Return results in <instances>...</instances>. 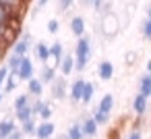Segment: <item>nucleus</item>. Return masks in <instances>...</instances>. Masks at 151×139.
Instances as JSON below:
<instances>
[{"label":"nucleus","mask_w":151,"mask_h":139,"mask_svg":"<svg viewBox=\"0 0 151 139\" xmlns=\"http://www.w3.org/2000/svg\"><path fill=\"white\" fill-rule=\"evenodd\" d=\"M139 93L145 96V98L151 96V75H149V73H145V75L139 79Z\"/></svg>","instance_id":"nucleus-18"},{"label":"nucleus","mask_w":151,"mask_h":139,"mask_svg":"<svg viewBox=\"0 0 151 139\" xmlns=\"http://www.w3.org/2000/svg\"><path fill=\"white\" fill-rule=\"evenodd\" d=\"M2 96H4V93H2V89H0V102H2Z\"/></svg>","instance_id":"nucleus-40"},{"label":"nucleus","mask_w":151,"mask_h":139,"mask_svg":"<svg viewBox=\"0 0 151 139\" xmlns=\"http://www.w3.org/2000/svg\"><path fill=\"white\" fill-rule=\"evenodd\" d=\"M46 29H48V33L56 35V33H58V29H60V23H58L56 19H50V21H48V25H46Z\"/></svg>","instance_id":"nucleus-30"},{"label":"nucleus","mask_w":151,"mask_h":139,"mask_svg":"<svg viewBox=\"0 0 151 139\" xmlns=\"http://www.w3.org/2000/svg\"><path fill=\"white\" fill-rule=\"evenodd\" d=\"M73 4H75V0H58V11L60 13H66Z\"/></svg>","instance_id":"nucleus-31"},{"label":"nucleus","mask_w":151,"mask_h":139,"mask_svg":"<svg viewBox=\"0 0 151 139\" xmlns=\"http://www.w3.org/2000/svg\"><path fill=\"white\" fill-rule=\"evenodd\" d=\"M126 139H143V133H141V129H132L130 133H128V137Z\"/></svg>","instance_id":"nucleus-34"},{"label":"nucleus","mask_w":151,"mask_h":139,"mask_svg":"<svg viewBox=\"0 0 151 139\" xmlns=\"http://www.w3.org/2000/svg\"><path fill=\"white\" fill-rule=\"evenodd\" d=\"M79 2H81L83 7H91V2H93V0H79Z\"/></svg>","instance_id":"nucleus-38"},{"label":"nucleus","mask_w":151,"mask_h":139,"mask_svg":"<svg viewBox=\"0 0 151 139\" xmlns=\"http://www.w3.org/2000/svg\"><path fill=\"white\" fill-rule=\"evenodd\" d=\"M93 93H95V85H93L91 81H85V85H83V93H81L79 104L89 106V104H91V100H93Z\"/></svg>","instance_id":"nucleus-16"},{"label":"nucleus","mask_w":151,"mask_h":139,"mask_svg":"<svg viewBox=\"0 0 151 139\" xmlns=\"http://www.w3.org/2000/svg\"><path fill=\"white\" fill-rule=\"evenodd\" d=\"M147 108H149V98H145L141 93H134V98H132V112L141 118V116H145Z\"/></svg>","instance_id":"nucleus-8"},{"label":"nucleus","mask_w":151,"mask_h":139,"mask_svg":"<svg viewBox=\"0 0 151 139\" xmlns=\"http://www.w3.org/2000/svg\"><path fill=\"white\" fill-rule=\"evenodd\" d=\"M33 54H35V58L44 64V62H48L50 60V50H48V44H44V42H37L35 46H33Z\"/></svg>","instance_id":"nucleus-15"},{"label":"nucleus","mask_w":151,"mask_h":139,"mask_svg":"<svg viewBox=\"0 0 151 139\" xmlns=\"http://www.w3.org/2000/svg\"><path fill=\"white\" fill-rule=\"evenodd\" d=\"M141 33H143L145 40H151V17L143 19V23H141Z\"/></svg>","instance_id":"nucleus-28"},{"label":"nucleus","mask_w":151,"mask_h":139,"mask_svg":"<svg viewBox=\"0 0 151 139\" xmlns=\"http://www.w3.org/2000/svg\"><path fill=\"white\" fill-rule=\"evenodd\" d=\"M0 4L6 7V9H11V11H21L27 2H25V0H0Z\"/></svg>","instance_id":"nucleus-24"},{"label":"nucleus","mask_w":151,"mask_h":139,"mask_svg":"<svg viewBox=\"0 0 151 139\" xmlns=\"http://www.w3.org/2000/svg\"><path fill=\"white\" fill-rule=\"evenodd\" d=\"M23 135H33V131H35V118L31 116V118H27V120H23L21 122V129H19Z\"/></svg>","instance_id":"nucleus-25"},{"label":"nucleus","mask_w":151,"mask_h":139,"mask_svg":"<svg viewBox=\"0 0 151 139\" xmlns=\"http://www.w3.org/2000/svg\"><path fill=\"white\" fill-rule=\"evenodd\" d=\"M35 75V69H33V60L25 54V56H21V62H19V67H17V81H27V79H31Z\"/></svg>","instance_id":"nucleus-5"},{"label":"nucleus","mask_w":151,"mask_h":139,"mask_svg":"<svg viewBox=\"0 0 151 139\" xmlns=\"http://www.w3.org/2000/svg\"><path fill=\"white\" fill-rule=\"evenodd\" d=\"M25 83H27V93H29L31 98H42V96H44V87H46V85H44L35 75H33L31 79H27Z\"/></svg>","instance_id":"nucleus-10"},{"label":"nucleus","mask_w":151,"mask_h":139,"mask_svg":"<svg viewBox=\"0 0 151 139\" xmlns=\"http://www.w3.org/2000/svg\"><path fill=\"white\" fill-rule=\"evenodd\" d=\"M17 129V122L13 120V118H4V120H0V137H6V135H11L13 131Z\"/></svg>","instance_id":"nucleus-20"},{"label":"nucleus","mask_w":151,"mask_h":139,"mask_svg":"<svg viewBox=\"0 0 151 139\" xmlns=\"http://www.w3.org/2000/svg\"><path fill=\"white\" fill-rule=\"evenodd\" d=\"M48 2H50V0H37V4H35V9H33V15H37V13H40Z\"/></svg>","instance_id":"nucleus-36"},{"label":"nucleus","mask_w":151,"mask_h":139,"mask_svg":"<svg viewBox=\"0 0 151 139\" xmlns=\"http://www.w3.org/2000/svg\"><path fill=\"white\" fill-rule=\"evenodd\" d=\"M95 110H99V112H104V114H112V110H114V96H112V93L101 96V100L97 102V108H95Z\"/></svg>","instance_id":"nucleus-14"},{"label":"nucleus","mask_w":151,"mask_h":139,"mask_svg":"<svg viewBox=\"0 0 151 139\" xmlns=\"http://www.w3.org/2000/svg\"><path fill=\"white\" fill-rule=\"evenodd\" d=\"M91 118L97 122V127H101V125H108V122H110V114H104V112H99V110H93Z\"/></svg>","instance_id":"nucleus-27"},{"label":"nucleus","mask_w":151,"mask_h":139,"mask_svg":"<svg viewBox=\"0 0 151 139\" xmlns=\"http://www.w3.org/2000/svg\"><path fill=\"white\" fill-rule=\"evenodd\" d=\"M70 33H73L75 38H81V35L85 33V19H83L81 15H75V17L70 19Z\"/></svg>","instance_id":"nucleus-13"},{"label":"nucleus","mask_w":151,"mask_h":139,"mask_svg":"<svg viewBox=\"0 0 151 139\" xmlns=\"http://www.w3.org/2000/svg\"><path fill=\"white\" fill-rule=\"evenodd\" d=\"M58 139H68V137H66V135H60V137H58Z\"/></svg>","instance_id":"nucleus-39"},{"label":"nucleus","mask_w":151,"mask_h":139,"mask_svg":"<svg viewBox=\"0 0 151 139\" xmlns=\"http://www.w3.org/2000/svg\"><path fill=\"white\" fill-rule=\"evenodd\" d=\"M97 77H99L101 81H110V79L114 77V62L101 60V62L97 64Z\"/></svg>","instance_id":"nucleus-12"},{"label":"nucleus","mask_w":151,"mask_h":139,"mask_svg":"<svg viewBox=\"0 0 151 139\" xmlns=\"http://www.w3.org/2000/svg\"><path fill=\"white\" fill-rule=\"evenodd\" d=\"M48 85H50V96H52V100H64V98H66V91H68V81H66V77L56 75Z\"/></svg>","instance_id":"nucleus-2"},{"label":"nucleus","mask_w":151,"mask_h":139,"mask_svg":"<svg viewBox=\"0 0 151 139\" xmlns=\"http://www.w3.org/2000/svg\"><path fill=\"white\" fill-rule=\"evenodd\" d=\"M19 62H21V56H17V54H11V56H9V60H6V67H9V71H17Z\"/></svg>","instance_id":"nucleus-29"},{"label":"nucleus","mask_w":151,"mask_h":139,"mask_svg":"<svg viewBox=\"0 0 151 139\" xmlns=\"http://www.w3.org/2000/svg\"><path fill=\"white\" fill-rule=\"evenodd\" d=\"M23 137H25V135H23V133H21L19 129H15V131H13L11 135H6L4 139H23Z\"/></svg>","instance_id":"nucleus-35"},{"label":"nucleus","mask_w":151,"mask_h":139,"mask_svg":"<svg viewBox=\"0 0 151 139\" xmlns=\"http://www.w3.org/2000/svg\"><path fill=\"white\" fill-rule=\"evenodd\" d=\"M0 139H2V137H0Z\"/></svg>","instance_id":"nucleus-41"},{"label":"nucleus","mask_w":151,"mask_h":139,"mask_svg":"<svg viewBox=\"0 0 151 139\" xmlns=\"http://www.w3.org/2000/svg\"><path fill=\"white\" fill-rule=\"evenodd\" d=\"M134 60H137V54H134V52H128V54H126V64H132Z\"/></svg>","instance_id":"nucleus-37"},{"label":"nucleus","mask_w":151,"mask_h":139,"mask_svg":"<svg viewBox=\"0 0 151 139\" xmlns=\"http://www.w3.org/2000/svg\"><path fill=\"white\" fill-rule=\"evenodd\" d=\"M31 50V33L23 31L11 46V54H17V56H25L27 52Z\"/></svg>","instance_id":"nucleus-4"},{"label":"nucleus","mask_w":151,"mask_h":139,"mask_svg":"<svg viewBox=\"0 0 151 139\" xmlns=\"http://www.w3.org/2000/svg\"><path fill=\"white\" fill-rule=\"evenodd\" d=\"M58 69H60V73H62V77H66L68 79V75H73V71H75V58H73V54H62V58H60V62H58Z\"/></svg>","instance_id":"nucleus-9"},{"label":"nucleus","mask_w":151,"mask_h":139,"mask_svg":"<svg viewBox=\"0 0 151 139\" xmlns=\"http://www.w3.org/2000/svg\"><path fill=\"white\" fill-rule=\"evenodd\" d=\"M81 125V131H83V137L85 139H91V137H95L97 135V131H99V127H97V122L91 118V116H87L83 122H79Z\"/></svg>","instance_id":"nucleus-11"},{"label":"nucleus","mask_w":151,"mask_h":139,"mask_svg":"<svg viewBox=\"0 0 151 139\" xmlns=\"http://www.w3.org/2000/svg\"><path fill=\"white\" fill-rule=\"evenodd\" d=\"M17 13H21V11H11V9H6V7L0 4V29L6 27V25L11 23V19H13Z\"/></svg>","instance_id":"nucleus-19"},{"label":"nucleus","mask_w":151,"mask_h":139,"mask_svg":"<svg viewBox=\"0 0 151 139\" xmlns=\"http://www.w3.org/2000/svg\"><path fill=\"white\" fill-rule=\"evenodd\" d=\"M6 75H9V67L2 64V67H0V89H2V83H4V79H6Z\"/></svg>","instance_id":"nucleus-33"},{"label":"nucleus","mask_w":151,"mask_h":139,"mask_svg":"<svg viewBox=\"0 0 151 139\" xmlns=\"http://www.w3.org/2000/svg\"><path fill=\"white\" fill-rule=\"evenodd\" d=\"M48 50H50V58H54V62H56V67H58V62H60V58H62V54H64V46H62L60 42H54L52 46H48Z\"/></svg>","instance_id":"nucleus-21"},{"label":"nucleus","mask_w":151,"mask_h":139,"mask_svg":"<svg viewBox=\"0 0 151 139\" xmlns=\"http://www.w3.org/2000/svg\"><path fill=\"white\" fill-rule=\"evenodd\" d=\"M83 85H85V79H83V77H79V79H75V81L70 83V87H68V91H66V96L70 98V102L79 104L81 93H83Z\"/></svg>","instance_id":"nucleus-7"},{"label":"nucleus","mask_w":151,"mask_h":139,"mask_svg":"<svg viewBox=\"0 0 151 139\" xmlns=\"http://www.w3.org/2000/svg\"><path fill=\"white\" fill-rule=\"evenodd\" d=\"M91 54H93V44H91V38L87 33H83L81 38H77V46H75V71H85V67L89 64L91 60Z\"/></svg>","instance_id":"nucleus-1"},{"label":"nucleus","mask_w":151,"mask_h":139,"mask_svg":"<svg viewBox=\"0 0 151 139\" xmlns=\"http://www.w3.org/2000/svg\"><path fill=\"white\" fill-rule=\"evenodd\" d=\"M54 77H56V67H50L48 62H44V69H42V75H40L37 79H40V81H42L44 85H48V83H50V81H52Z\"/></svg>","instance_id":"nucleus-17"},{"label":"nucleus","mask_w":151,"mask_h":139,"mask_svg":"<svg viewBox=\"0 0 151 139\" xmlns=\"http://www.w3.org/2000/svg\"><path fill=\"white\" fill-rule=\"evenodd\" d=\"M56 133V125L52 120H42V122H35V131H33V137L35 139H52Z\"/></svg>","instance_id":"nucleus-6"},{"label":"nucleus","mask_w":151,"mask_h":139,"mask_svg":"<svg viewBox=\"0 0 151 139\" xmlns=\"http://www.w3.org/2000/svg\"><path fill=\"white\" fill-rule=\"evenodd\" d=\"M68 139H85L83 137V131H81V125L79 122H73L68 129H66V133H64Z\"/></svg>","instance_id":"nucleus-22"},{"label":"nucleus","mask_w":151,"mask_h":139,"mask_svg":"<svg viewBox=\"0 0 151 139\" xmlns=\"http://www.w3.org/2000/svg\"><path fill=\"white\" fill-rule=\"evenodd\" d=\"M104 0H93V2H91V7H93V11L95 13H104Z\"/></svg>","instance_id":"nucleus-32"},{"label":"nucleus","mask_w":151,"mask_h":139,"mask_svg":"<svg viewBox=\"0 0 151 139\" xmlns=\"http://www.w3.org/2000/svg\"><path fill=\"white\" fill-rule=\"evenodd\" d=\"M101 33L106 38H114L118 33V17L112 11H106L101 17Z\"/></svg>","instance_id":"nucleus-3"},{"label":"nucleus","mask_w":151,"mask_h":139,"mask_svg":"<svg viewBox=\"0 0 151 139\" xmlns=\"http://www.w3.org/2000/svg\"><path fill=\"white\" fill-rule=\"evenodd\" d=\"M27 104H31V96H29V93H19V96L15 98V104H13V108L17 110V108H23V106H27Z\"/></svg>","instance_id":"nucleus-26"},{"label":"nucleus","mask_w":151,"mask_h":139,"mask_svg":"<svg viewBox=\"0 0 151 139\" xmlns=\"http://www.w3.org/2000/svg\"><path fill=\"white\" fill-rule=\"evenodd\" d=\"M15 118H17L19 122L31 118V104H27V106H23V108H17V110H15Z\"/></svg>","instance_id":"nucleus-23"}]
</instances>
